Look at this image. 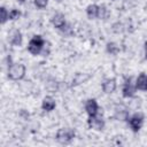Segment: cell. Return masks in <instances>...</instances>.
<instances>
[{
	"label": "cell",
	"instance_id": "6da1fadb",
	"mask_svg": "<svg viewBox=\"0 0 147 147\" xmlns=\"http://www.w3.org/2000/svg\"><path fill=\"white\" fill-rule=\"evenodd\" d=\"M25 75V67L22 63H11L8 67V78L11 80H20Z\"/></svg>",
	"mask_w": 147,
	"mask_h": 147
},
{
	"label": "cell",
	"instance_id": "7a4b0ae2",
	"mask_svg": "<svg viewBox=\"0 0 147 147\" xmlns=\"http://www.w3.org/2000/svg\"><path fill=\"white\" fill-rule=\"evenodd\" d=\"M44 47H45V40L42 39V37L41 36H33L32 39L29 41L28 51L33 55H38L41 53Z\"/></svg>",
	"mask_w": 147,
	"mask_h": 147
},
{
	"label": "cell",
	"instance_id": "3957f363",
	"mask_svg": "<svg viewBox=\"0 0 147 147\" xmlns=\"http://www.w3.org/2000/svg\"><path fill=\"white\" fill-rule=\"evenodd\" d=\"M75 138V131L70 127L60 129L56 133V140L61 144H69Z\"/></svg>",
	"mask_w": 147,
	"mask_h": 147
},
{
	"label": "cell",
	"instance_id": "277c9868",
	"mask_svg": "<svg viewBox=\"0 0 147 147\" xmlns=\"http://www.w3.org/2000/svg\"><path fill=\"white\" fill-rule=\"evenodd\" d=\"M87 123H88V126L91 129L96 130V131H100V130H102L105 127V121L98 114L93 115V116H90L88 119H87Z\"/></svg>",
	"mask_w": 147,
	"mask_h": 147
},
{
	"label": "cell",
	"instance_id": "5b68a950",
	"mask_svg": "<svg viewBox=\"0 0 147 147\" xmlns=\"http://www.w3.org/2000/svg\"><path fill=\"white\" fill-rule=\"evenodd\" d=\"M129 124H130V127L132 129V131L134 132H138L141 126H142V123H144V116L141 114H134L133 116L129 117Z\"/></svg>",
	"mask_w": 147,
	"mask_h": 147
},
{
	"label": "cell",
	"instance_id": "8992f818",
	"mask_svg": "<svg viewBox=\"0 0 147 147\" xmlns=\"http://www.w3.org/2000/svg\"><path fill=\"white\" fill-rule=\"evenodd\" d=\"M8 41L13 46H20L22 44V33H21V31L17 30V29L11 30L8 34Z\"/></svg>",
	"mask_w": 147,
	"mask_h": 147
},
{
	"label": "cell",
	"instance_id": "52a82bcc",
	"mask_svg": "<svg viewBox=\"0 0 147 147\" xmlns=\"http://www.w3.org/2000/svg\"><path fill=\"white\" fill-rule=\"evenodd\" d=\"M136 88H137L136 85H133L131 83V78L126 79L125 83H124V85H123V90H122L123 96H125V98H132L134 95V93H136Z\"/></svg>",
	"mask_w": 147,
	"mask_h": 147
},
{
	"label": "cell",
	"instance_id": "ba28073f",
	"mask_svg": "<svg viewBox=\"0 0 147 147\" xmlns=\"http://www.w3.org/2000/svg\"><path fill=\"white\" fill-rule=\"evenodd\" d=\"M85 110L86 113L88 114V116H93V115H96L98 114V110H99V106H98V102L94 100V99H88L85 103Z\"/></svg>",
	"mask_w": 147,
	"mask_h": 147
},
{
	"label": "cell",
	"instance_id": "9c48e42d",
	"mask_svg": "<svg viewBox=\"0 0 147 147\" xmlns=\"http://www.w3.org/2000/svg\"><path fill=\"white\" fill-rule=\"evenodd\" d=\"M51 22H52V24H53L55 28H57V29L61 30V29L65 25V18H64V15L61 14V13H56V14H54V15L52 16Z\"/></svg>",
	"mask_w": 147,
	"mask_h": 147
},
{
	"label": "cell",
	"instance_id": "30bf717a",
	"mask_svg": "<svg viewBox=\"0 0 147 147\" xmlns=\"http://www.w3.org/2000/svg\"><path fill=\"white\" fill-rule=\"evenodd\" d=\"M116 90V79L114 78H108L102 83V91L107 94L113 93Z\"/></svg>",
	"mask_w": 147,
	"mask_h": 147
},
{
	"label": "cell",
	"instance_id": "8fae6325",
	"mask_svg": "<svg viewBox=\"0 0 147 147\" xmlns=\"http://www.w3.org/2000/svg\"><path fill=\"white\" fill-rule=\"evenodd\" d=\"M115 118L118 121H127L129 119V111L123 106H117L115 108Z\"/></svg>",
	"mask_w": 147,
	"mask_h": 147
},
{
	"label": "cell",
	"instance_id": "7c38bea8",
	"mask_svg": "<svg viewBox=\"0 0 147 147\" xmlns=\"http://www.w3.org/2000/svg\"><path fill=\"white\" fill-rule=\"evenodd\" d=\"M136 87L140 91H147V75L140 74L136 80Z\"/></svg>",
	"mask_w": 147,
	"mask_h": 147
},
{
	"label": "cell",
	"instance_id": "4fadbf2b",
	"mask_svg": "<svg viewBox=\"0 0 147 147\" xmlns=\"http://www.w3.org/2000/svg\"><path fill=\"white\" fill-rule=\"evenodd\" d=\"M41 108L46 111H52L54 108H55V101L52 96H46L42 100V103H41Z\"/></svg>",
	"mask_w": 147,
	"mask_h": 147
},
{
	"label": "cell",
	"instance_id": "5bb4252c",
	"mask_svg": "<svg viewBox=\"0 0 147 147\" xmlns=\"http://www.w3.org/2000/svg\"><path fill=\"white\" fill-rule=\"evenodd\" d=\"M86 14L88 16V18L93 20V18H96L98 17V14H99V6L98 5H90L87 6L86 8Z\"/></svg>",
	"mask_w": 147,
	"mask_h": 147
},
{
	"label": "cell",
	"instance_id": "9a60e30c",
	"mask_svg": "<svg viewBox=\"0 0 147 147\" xmlns=\"http://www.w3.org/2000/svg\"><path fill=\"white\" fill-rule=\"evenodd\" d=\"M108 16H109V10H108V8L106 7V5L99 6V14H98V17L101 18V20H106V18H108Z\"/></svg>",
	"mask_w": 147,
	"mask_h": 147
},
{
	"label": "cell",
	"instance_id": "2e32d148",
	"mask_svg": "<svg viewBox=\"0 0 147 147\" xmlns=\"http://www.w3.org/2000/svg\"><path fill=\"white\" fill-rule=\"evenodd\" d=\"M107 52L111 55H116L119 52V47L115 42H108L107 44Z\"/></svg>",
	"mask_w": 147,
	"mask_h": 147
},
{
	"label": "cell",
	"instance_id": "e0dca14e",
	"mask_svg": "<svg viewBox=\"0 0 147 147\" xmlns=\"http://www.w3.org/2000/svg\"><path fill=\"white\" fill-rule=\"evenodd\" d=\"M0 13H1V20H0V22H1V24H5L8 20H9V11H7V9L5 8V7H1L0 8Z\"/></svg>",
	"mask_w": 147,
	"mask_h": 147
},
{
	"label": "cell",
	"instance_id": "ac0fdd59",
	"mask_svg": "<svg viewBox=\"0 0 147 147\" xmlns=\"http://www.w3.org/2000/svg\"><path fill=\"white\" fill-rule=\"evenodd\" d=\"M20 16H21V11L18 9H11L9 11V20H11V21L20 18Z\"/></svg>",
	"mask_w": 147,
	"mask_h": 147
},
{
	"label": "cell",
	"instance_id": "d6986e66",
	"mask_svg": "<svg viewBox=\"0 0 147 147\" xmlns=\"http://www.w3.org/2000/svg\"><path fill=\"white\" fill-rule=\"evenodd\" d=\"M33 2H34V5H36L37 8L42 9V8H45V7L47 6L48 0H33Z\"/></svg>",
	"mask_w": 147,
	"mask_h": 147
},
{
	"label": "cell",
	"instance_id": "ffe728a7",
	"mask_svg": "<svg viewBox=\"0 0 147 147\" xmlns=\"http://www.w3.org/2000/svg\"><path fill=\"white\" fill-rule=\"evenodd\" d=\"M62 31H63V33L65 34V36H70L71 33H72V30H71V28H70V25H64L62 29H61Z\"/></svg>",
	"mask_w": 147,
	"mask_h": 147
},
{
	"label": "cell",
	"instance_id": "44dd1931",
	"mask_svg": "<svg viewBox=\"0 0 147 147\" xmlns=\"http://www.w3.org/2000/svg\"><path fill=\"white\" fill-rule=\"evenodd\" d=\"M145 57H146V60H147V41L145 42Z\"/></svg>",
	"mask_w": 147,
	"mask_h": 147
},
{
	"label": "cell",
	"instance_id": "7402d4cb",
	"mask_svg": "<svg viewBox=\"0 0 147 147\" xmlns=\"http://www.w3.org/2000/svg\"><path fill=\"white\" fill-rule=\"evenodd\" d=\"M20 1H21V2H24V1H25V0H20Z\"/></svg>",
	"mask_w": 147,
	"mask_h": 147
}]
</instances>
